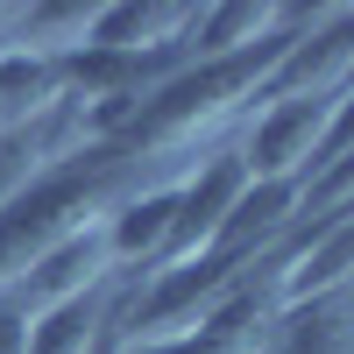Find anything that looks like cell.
Listing matches in <instances>:
<instances>
[{"label": "cell", "instance_id": "obj_1", "mask_svg": "<svg viewBox=\"0 0 354 354\" xmlns=\"http://www.w3.org/2000/svg\"><path fill=\"white\" fill-rule=\"evenodd\" d=\"M312 21H319V15L283 8V21L270 28V36H255L248 50H234V57H205V64H177L170 78H156L149 93L135 100L128 128L113 135V142H121L135 163H142V156H163V149H192L205 128H220L227 113H241V100H262L270 71L283 64V50L298 43Z\"/></svg>", "mask_w": 354, "mask_h": 354}, {"label": "cell", "instance_id": "obj_2", "mask_svg": "<svg viewBox=\"0 0 354 354\" xmlns=\"http://www.w3.org/2000/svg\"><path fill=\"white\" fill-rule=\"evenodd\" d=\"M128 177H135V156L121 142H93L85 135L78 149L50 156L8 205H0V298H8L21 283V270L36 255H50L64 234H78L100 213H113L121 192H128Z\"/></svg>", "mask_w": 354, "mask_h": 354}, {"label": "cell", "instance_id": "obj_3", "mask_svg": "<svg viewBox=\"0 0 354 354\" xmlns=\"http://www.w3.org/2000/svg\"><path fill=\"white\" fill-rule=\"evenodd\" d=\"M248 192V163H241V149H213L185 185H177V220H170V241H163V255L149 262L142 277H156V270H177V262H192V255H205L213 248V234H220V220L234 213V198Z\"/></svg>", "mask_w": 354, "mask_h": 354}, {"label": "cell", "instance_id": "obj_4", "mask_svg": "<svg viewBox=\"0 0 354 354\" xmlns=\"http://www.w3.org/2000/svg\"><path fill=\"white\" fill-rule=\"evenodd\" d=\"M333 100H340V93H290V100H270V106H262L255 128H248V142H241L248 177H305Z\"/></svg>", "mask_w": 354, "mask_h": 354}, {"label": "cell", "instance_id": "obj_5", "mask_svg": "<svg viewBox=\"0 0 354 354\" xmlns=\"http://www.w3.org/2000/svg\"><path fill=\"white\" fill-rule=\"evenodd\" d=\"M106 277H121L113 270V255H106V213L93 220V227H78V234H64L50 255H36L21 270V283L8 290V305L15 312H50V305H64V298H78V290H93V283H106Z\"/></svg>", "mask_w": 354, "mask_h": 354}, {"label": "cell", "instance_id": "obj_6", "mask_svg": "<svg viewBox=\"0 0 354 354\" xmlns=\"http://www.w3.org/2000/svg\"><path fill=\"white\" fill-rule=\"evenodd\" d=\"M135 283L142 277H106L93 290H78V298L36 312L28 319V354H93V340L106 326H121V305L135 298Z\"/></svg>", "mask_w": 354, "mask_h": 354}, {"label": "cell", "instance_id": "obj_7", "mask_svg": "<svg viewBox=\"0 0 354 354\" xmlns=\"http://www.w3.org/2000/svg\"><path fill=\"white\" fill-rule=\"evenodd\" d=\"M298 192H305V177H248V192L234 198V213L213 234V255L255 262L270 241H283V227L298 220Z\"/></svg>", "mask_w": 354, "mask_h": 354}, {"label": "cell", "instance_id": "obj_8", "mask_svg": "<svg viewBox=\"0 0 354 354\" xmlns=\"http://www.w3.org/2000/svg\"><path fill=\"white\" fill-rule=\"evenodd\" d=\"M192 8H170V0H100L93 21H85V43L93 50H121V57H163L185 36Z\"/></svg>", "mask_w": 354, "mask_h": 354}, {"label": "cell", "instance_id": "obj_9", "mask_svg": "<svg viewBox=\"0 0 354 354\" xmlns=\"http://www.w3.org/2000/svg\"><path fill=\"white\" fill-rule=\"evenodd\" d=\"M262 354H354V283L283 305Z\"/></svg>", "mask_w": 354, "mask_h": 354}, {"label": "cell", "instance_id": "obj_10", "mask_svg": "<svg viewBox=\"0 0 354 354\" xmlns=\"http://www.w3.org/2000/svg\"><path fill=\"white\" fill-rule=\"evenodd\" d=\"M170 220H177V185H156V192H135L106 213V255L121 277H142L149 262L163 255L170 241Z\"/></svg>", "mask_w": 354, "mask_h": 354}, {"label": "cell", "instance_id": "obj_11", "mask_svg": "<svg viewBox=\"0 0 354 354\" xmlns=\"http://www.w3.org/2000/svg\"><path fill=\"white\" fill-rule=\"evenodd\" d=\"M78 142H85V113L71 100L57 106V113H43V121H28V128H0V205H8L50 156L78 149Z\"/></svg>", "mask_w": 354, "mask_h": 354}, {"label": "cell", "instance_id": "obj_12", "mask_svg": "<svg viewBox=\"0 0 354 354\" xmlns=\"http://www.w3.org/2000/svg\"><path fill=\"white\" fill-rule=\"evenodd\" d=\"M283 21V8H248V0H220V8H192L185 36L170 43L177 64H205V57H234L248 50L255 36H270V28Z\"/></svg>", "mask_w": 354, "mask_h": 354}, {"label": "cell", "instance_id": "obj_13", "mask_svg": "<svg viewBox=\"0 0 354 354\" xmlns=\"http://www.w3.org/2000/svg\"><path fill=\"white\" fill-rule=\"evenodd\" d=\"M57 106H64V71H57V57L0 43V128H28V121H43Z\"/></svg>", "mask_w": 354, "mask_h": 354}, {"label": "cell", "instance_id": "obj_14", "mask_svg": "<svg viewBox=\"0 0 354 354\" xmlns=\"http://www.w3.org/2000/svg\"><path fill=\"white\" fill-rule=\"evenodd\" d=\"M354 283V213L340 227H326L319 241L283 270V305H298V298H319V290H340Z\"/></svg>", "mask_w": 354, "mask_h": 354}, {"label": "cell", "instance_id": "obj_15", "mask_svg": "<svg viewBox=\"0 0 354 354\" xmlns=\"http://www.w3.org/2000/svg\"><path fill=\"white\" fill-rule=\"evenodd\" d=\"M0 354H28V312L0 305Z\"/></svg>", "mask_w": 354, "mask_h": 354}, {"label": "cell", "instance_id": "obj_16", "mask_svg": "<svg viewBox=\"0 0 354 354\" xmlns=\"http://www.w3.org/2000/svg\"><path fill=\"white\" fill-rule=\"evenodd\" d=\"M93 354H121V333H113V326H106V333L93 340Z\"/></svg>", "mask_w": 354, "mask_h": 354}, {"label": "cell", "instance_id": "obj_17", "mask_svg": "<svg viewBox=\"0 0 354 354\" xmlns=\"http://www.w3.org/2000/svg\"><path fill=\"white\" fill-rule=\"evenodd\" d=\"M0 305H8V298H0Z\"/></svg>", "mask_w": 354, "mask_h": 354}]
</instances>
